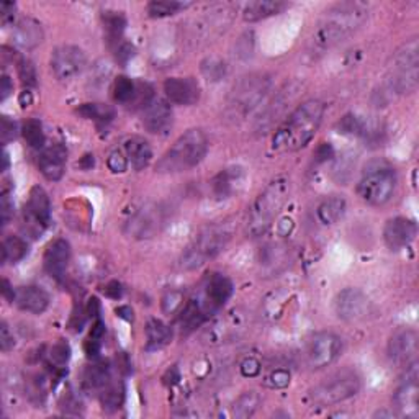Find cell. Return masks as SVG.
Wrapping results in <instances>:
<instances>
[{
    "label": "cell",
    "mask_w": 419,
    "mask_h": 419,
    "mask_svg": "<svg viewBox=\"0 0 419 419\" xmlns=\"http://www.w3.org/2000/svg\"><path fill=\"white\" fill-rule=\"evenodd\" d=\"M325 115V104L320 100H306L298 105L273 133L271 146L276 153H295L303 149L320 128Z\"/></svg>",
    "instance_id": "cell-1"
},
{
    "label": "cell",
    "mask_w": 419,
    "mask_h": 419,
    "mask_svg": "<svg viewBox=\"0 0 419 419\" xmlns=\"http://www.w3.org/2000/svg\"><path fill=\"white\" fill-rule=\"evenodd\" d=\"M368 7L362 2H343L328 10L311 36V49L325 53L364 25Z\"/></svg>",
    "instance_id": "cell-2"
},
{
    "label": "cell",
    "mask_w": 419,
    "mask_h": 419,
    "mask_svg": "<svg viewBox=\"0 0 419 419\" xmlns=\"http://www.w3.org/2000/svg\"><path fill=\"white\" fill-rule=\"evenodd\" d=\"M288 193L290 181L285 176L276 177L273 181L267 183V187L257 195L249 208L248 221H246L249 236L257 238L269 230V226L276 220L278 211L287 203Z\"/></svg>",
    "instance_id": "cell-3"
},
{
    "label": "cell",
    "mask_w": 419,
    "mask_h": 419,
    "mask_svg": "<svg viewBox=\"0 0 419 419\" xmlns=\"http://www.w3.org/2000/svg\"><path fill=\"white\" fill-rule=\"evenodd\" d=\"M234 234V223L225 220L221 223L206 226L198 233V236L187 246L181 256V267L183 271H195L215 259L230 244Z\"/></svg>",
    "instance_id": "cell-4"
},
{
    "label": "cell",
    "mask_w": 419,
    "mask_h": 419,
    "mask_svg": "<svg viewBox=\"0 0 419 419\" xmlns=\"http://www.w3.org/2000/svg\"><path fill=\"white\" fill-rule=\"evenodd\" d=\"M208 153V138L200 128H192L177 138L171 149L161 158L158 171L163 174H177L197 167Z\"/></svg>",
    "instance_id": "cell-5"
},
{
    "label": "cell",
    "mask_w": 419,
    "mask_h": 419,
    "mask_svg": "<svg viewBox=\"0 0 419 419\" xmlns=\"http://www.w3.org/2000/svg\"><path fill=\"white\" fill-rule=\"evenodd\" d=\"M272 79L267 74H251L243 77L236 86L233 87L228 99L226 111L233 120L248 118L262 104L266 102L267 95L271 92Z\"/></svg>",
    "instance_id": "cell-6"
},
{
    "label": "cell",
    "mask_w": 419,
    "mask_h": 419,
    "mask_svg": "<svg viewBox=\"0 0 419 419\" xmlns=\"http://www.w3.org/2000/svg\"><path fill=\"white\" fill-rule=\"evenodd\" d=\"M396 182L398 178H396V172L392 166L373 161L362 172L360 181L357 183V195L367 205L383 206L392 200Z\"/></svg>",
    "instance_id": "cell-7"
},
{
    "label": "cell",
    "mask_w": 419,
    "mask_h": 419,
    "mask_svg": "<svg viewBox=\"0 0 419 419\" xmlns=\"http://www.w3.org/2000/svg\"><path fill=\"white\" fill-rule=\"evenodd\" d=\"M419 81V43L410 40L398 48L390 71L388 87L395 94H411Z\"/></svg>",
    "instance_id": "cell-8"
},
{
    "label": "cell",
    "mask_w": 419,
    "mask_h": 419,
    "mask_svg": "<svg viewBox=\"0 0 419 419\" xmlns=\"http://www.w3.org/2000/svg\"><path fill=\"white\" fill-rule=\"evenodd\" d=\"M360 377L354 370H343L316 385L310 392L313 405L331 406L343 403L360 392Z\"/></svg>",
    "instance_id": "cell-9"
},
{
    "label": "cell",
    "mask_w": 419,
    "mask_h": 419,
    "mask_svg": "<svg viewBox=\"0 0 419 419\" xmlns=\"http://www.w3.org/2000/svg\"><path fill=\"white\" fill-rule=\"evenodd\" d=\"M166 220V208L163 205L144 203L130 215L123 231L133 239H151L163 231Z\"/></svg>",
    "instance_id": "cell-10"
},
{
    "label": "cell",
    "mask_w": 419,
    "mask_h": 419,
    "mask_svg": "<svg viewBox=\"0 0 419 419\" xmlns=\"http://www.w3.org/2000/svg\"><path fill=\"white\" fill-rule=\"evenodd\" d=\"M24 230L31 238H38L51 223V202L46 190L36 186L30 190L28 202L25 205L24 215H21Z\"/></svg>",
    "instance_id": "cell-11"
},
{
    "label": "cell",
    "mask_w": 419,
    "mask_h": 419,
    "mask_svg": "<svg viewBox=\"0 0 419 419\" xmlns=\"http://www.w3.org/2000/svg\"><path fill=\"white\" fill-rule=\"evenodd\" d=\"M87 66V56L84 49L74 44L58 46L51 54V71L61 82L74 81L81 76Z\"/></svg>",
    "instance_id": "cell-12"
},
{
    "label": "cell",
    "mask_w": 419,
    "mask_h": 419,
    "mask_svg": "<svg viewBox=\"0 0 419 419\" xmlns=\"http://www.w3.org/2000/svg\"><path fill=\"white\" fill-rule=\"evenodd\" d=\"M343 352V339L334 333H318L306 345V362L311 368H325L334 364Z\"/></svg>",
    "instance_id": "cell-13"
},
{
    "label": "cell",
    "mask_w": 419,
    "mask_h": 419,
    "mask_svg": "<svg viewBox=\"0 0 419 419\" xmlns=\"http://www.w3.org/2000/svg\"><path fill=\"white\" fill-rule=\"evenodd\" d=\"M372 303L359 288H344L334 298V311L340 321L357 323L365 320L370 313Z\"/></svg>",
    "instance_id": "cell-14"
},
{
    "label": "cell",
    "mask_w": 419,
    "mask_h": 419,
    "mask_svg": "<svg viewBox=\"0 0 419 419\" xmlns=\"http://www.w3.org/2000/svg\"><path fill=\"white\" fill-rule=\"evenodd\" d=\"M408 370L405 373V378L396 388L393 401L396 406V413L398 416L406 418H418L419 415V370H418V360L411 362L406 365Z\"/></svg>",
    "instance_id": "cell-15"
},
{
    "label": "cell",
    "mask_w": 419,
    "mask_h": 419,
    "mask_svg": "<svg viewBox=\"0 0 419 419\" xmlns=\"http://www.w3.org/2000/svg\"><path fill=\"white\" fill-rule=\"evenodd\" d=\"M234 292L233 282L223 273H213L205 282L202 292L197 297L202 300V303L210 311V315H215L218 310H221L226 305V301L231 298Z\"/></svg>",
    "instance_id": "cell-16"
},
{
    "label": "cell",
    "mask_w": 419,
    "mask_h": 419,
    "mask_svg": "<svg viewBox=\"0 0 419 419\" xmlns=\"http://www.w3.org/2000/svg\"><path fill=\"white\" fill-rule=\"evenodd\" d=\"M419 336L415 329H400L388 340V357L395 364L410 365L418 360Z\"/></svg>",
    "instance_id": "cell-17"
},
{
    "label": "cell",
    "mask_w": 419,
    "mask_h": 419,
    "mask_svg": "<svg viewBox=\"0 0 419 419\" xmlns=\"http://www.w3.org/2000/svg\"><path fill=\"white\" fill-rule=\"evenodd\" d=\"M143 125L153 135H169L172 126H174V111H172L169 102L163 99H154L143 110Z\"/></svg>",
    "instance_id": "cell-18"
},
{
    "label": "cell",
    "mask_w": 419,
    "mask_h": 419,
    "mask_svg": "<svg viewBox=\"0 0 419 419\" xmlns=\"http://www.w3.org/2000/svg\"><path fill=\"white\" fill-rule=\"evenodd\" d=\"M418 236V225L415 220L396 216L387 221L383 228V239L388 249L401 251L415 241Z\"/></svg>",
    "instance_id": "cell-19"
},
{
    "label": "cell",
    "mask_w": 419,
    "mask_h": 419,
    "mask_svg": "<svg viewBox=\"0 0 419 419\" xmlns=\"http://www.w3.org/2000/svg\"><path fill=\"white\" fill-rule=\"evenodd\" d=\"M166 97L176 105H195L200 100V86L192 77H169L164 82Z\"/></svg>",
    "instance_id": "cell-20"
},
{
    "label": "cell",
    "mask_w": 419,
    "mask_h": 419,
    "mask_svg": "<svg viewBox=\"0 0 419 419\" xmlns=\"http://www.w3.org/2000/svg\"><path fill=\"white\" fill-rule=\"evenodd\" d=\"M71 261V244L63 238L54 239L48 244L46 253H44V269L56 281H61L68 271Z\"/></svg>",
    "instance_id": "cell-21"
},
{
    "label": "cell",
    "mask_w": 419,
    "mask_h": 419,
    "mask_svg": "<svg viewBox=\"0 0 419 419\" xmlns=\"http://www.w3.org/2000/svg\"><path fill=\"white\" fill-rule=\"evenodd\" d=\"M66 163H68V149L63 144L56 143L53 146L43 149L40 161H38V167H40V172L44 178L58 182L64 176Z\"/></svg>",
    "instance_id": "cell-22"
},
{
    "label": "cell",
    "mask_w": 419,
    "mask_h": 419,
    "mask_svg": "<svg viewBox=\"0 0 419 419\" xmlns=\"http://www.w3.org/2000/svg\"><path fill=\"white\" fill-rule=\"evenodd\" d=\"M12 303L19 306L21 311L41 315L49 306V295L38 285H26V287L15 288Z\"/></svg>",
    "instance_id": "cell-23"
},
{
    "label": "cell",
    "mask_w": 419,
    "mask_h": 419,
    "mask_svg": "<svg viewBox=\"0 0 419 419\" xmlns=\"http://www.w3.org/2000/svg\"><path fill=\"white\" fill-rule=\"evenodd\" d=\"M44 40V31L40 21L35 19H21L15 21L14 30H12V41L15 46L20 49H25V51H30V49H35L40 46Z\"/></svg>",
    "instance_id": "cell-24"
},
{
    "label": "cell",
    "mask_w": 419,
    "mask_h": 419,
    "mask_svg": "<svg viewBox=\"0 0 419 419\" xmlns=\"http://www.w3.org/2000/svg\"><path fill=\"white\" fill-rule=\"evenodd\" d=\"M123 151H125L128 163L133 166L135 171H143L149 166L153 159V149L146 139L141 136H130L123 143Z\"/></svg>",
    "instance_id": "cell-25"
},
{
    "label": "cell",
    "mask_w": 419,
    "mask_h": 419,
    "mask_svg": "<svg viewBox=\"0 0 419 419\" xmlns=\"http://www.w3.org/2000/svg\"><path fill=\"white\" fill-rule=\"evenodd\" d=\"M210 316H211L210 311L206 310V306L202 303V300H200L198 297H193L188 301H186V305H183V308L181 310L178 323H181V328L183 333H192L197 328L202 326Z\"/></svg>",
    "instance_id": "cell-26"
},
{
    "label": "cell",
    "mask_w": 419,
    "mask_h": 419,
    "mask_svg": "<svg viewBox=\"0 0 419 419\" xmlns=\"http://www.w3.org/2000/svg\"><path fill=\"white\" fill-rule=\"evenodd\" d=\"M285 9H288V4L282 2V0H256V2L244 5L243 19L249 24H254V21H261L269 19V16L282 14Z\"/></svg>",
    "instance_id": "cell-27"
},
{
    "label": "cell",
    "mask_w": 419,
    "mask_h": 419,
    "mask_svg": "<svg viewBox=\"0 0 419 419\" xmlns=\"http://www.w3.org/2000/svg\"><path fill=\"white\" fill-rule=\"evenodd\" d=\"M243 178L244 172L241 167H228V169L221 171L211 182L213 195L216 198H230L236 192L238 187L241 186Z\"/></svg>",
    "instance_id": "cell-28"
},
{
    "label": "cell",
    "mask_w": 419,
    "mask_h": 419,
    "mask_svg": "<svg viewBox=\"0 0 419 419\" xmlns=\"http://www.w3.org/2000/svg\"><path fill=\"white\" fill-rule=\"evenodd\" d=\"M144 333H146V349L148 350H159L166 348L167 344H171L172 340V329L169 325H166L164 321L158 320V318H153V320L148 321L146 328H144Z\"/></svg>",
    "instance_id": "cell-29"
},
{
    "label": "cell",
    "mask_w": 419,
    "mask_h": 419,
    "mask_svg": "<svg viewBox=\"0 0 419 419\" xmlns=\"http://www.w3.org/2000/svg\"><path fill=\"white\" fill-rule=\"evenodd\" d=\"M110 382H111L110 367L107 364H104V362L87 367V370L84 372L82 383H84V388H86L87 392H99L100 393Z\"/></svg>",
    "instance_id": "cell-30"
},
{
    "label": "cell",
    "mask_w": 419,
    "mask_h": 419,
    "mask_svg": "<svg viewBox=\"0 0 419 419\" xmlns=\"http://www.w3.org/2000/svg\"><path fill=\"white\" fill-rule=\"evenodd\" d=\"M344 211H345V200L343 197H336V195H334V197L323 200L320 206H318L316 215H318V220H320L323 225L331 226L344 215Z\"/></svg>",
    "instance_id": "cell-31"
},
{
    "label": "cell",
    "mask_w": 419,
    "mask_h": 419,
    "mask_svg": "<svg viewBox=\"0 0 419 419\" xmlns=\"http://www.w3.org/2000/svg\"><path fill=\"white\" fill-rule=\"evenodd\" d=\"M2 262H10V264H16V262L24 261L28 254V244L25 239L20 236H7L2 241Z\"/></svg>",
    "instance_id": "cell-32"
},
{
    "label": "cell",
    "mask_w": 419,
    "mask_h": 419,
    "mask_svg": "<svg viewBox=\"0 0 419 419\" xmlns=\"http://www.w3.org/2000/svg\"><path fill=\"white\" fill-rule=\"evenodd\" d=\"M261 406V396L251 390V392H244L243 395L238 396V400L233 403V413L234 418H251L254 413L259 410Z\"/></svg>",
    "instance_id": "cell-33"
},
{
    "label": "cell",
    "mask_w": 419,
    "mask_h": 419,
    "mask_svg": "<svg viewBox=\"0 0 419 419\" xmlns=\"http://www.w3.org/2000/svg\"><path fill=\"white\" fill-rule=\"evenodd\" d=\"M99 395L104 410L116 411L123 405V400H125V388H123L120 382H110Z\"/></svg>",
    "instance_id": "cell-34"
},
{
    "label": "cell",
    "mask_w": 419,
    "mask_h": 419,
    "mask_svg": "<svg viewBox=\"0 0 419 419\" xmlns=\"http://www.w3.org/2000/svg\"><path fill=\"white\" fill-rule=\"evenodd\" d=\"M190 7L188 2H176V0H156L148 4V15L151 19H164Z\"/></svg>",
    "instance_id": "cell-35"
},
{
    "label": "cell",
    "mask_w": 419,
    "mask_h": 419,
    "mask_svg": "<svg viewBox=\"0 0 419 419\" xmlns=\"http://www.w3.org/2000/svg\"><path fill=\"white\" fill-rule=\"evenodd\" d=\"M21 135H24L26 144L33 149H43L44 143H46V136H44L43 125L40 120L30 118L25 121L24 128H21Z\"/></svg>",
    "instance_id": "cell-36"
},
{
    "label": "cell",
    "mask_w": 419,
    "mask_h": 419,
    "mask_svg": "<svg viewBox=\"0 0 419 419\" xmlns=\"http://www.w3.org/2000/svg\"><path fill=\"white\" fill-rule=\"evenodd\" d=\"M200 71H202V74L206 81L218 82L226 77L228 66L225 61L218 58V56H210V58L202 61V64H200Z\"/></svg>",
    "instance_id": "cell-37"
},
{
    "label": "cell",
    "mask_w": 419,
    "mask_h": 419,
    "mask_svg": "<svg viewBox=\"0 0 419 419\" xmlns=\"http://www.w3.org/2000/svg\"><path fill=\"white\" fill-rule=\"evenodd\" d=\"M136 92V82L126 76H118L113 84V97L118 104L130 105Z\"/></svg>",
    "instance_id": "cell-38"
},
{
    "label": "cell",
    "mask_w": 419,
    "mask_h": 419,
    "mask_svg": "<svg viewBox=\"0 0 419 419\" xmlns=\"http://www.w3.org/2000/svg\"><path fill=\"white\" fill-rule=\"evenodd\" d=\"M77 111H79L82 116H86V118L99 123H108L115 116L113 108H110L108 105L104 104H84Z\"/></svg>",
    "instance_id": "cell-39"
},
{
    "label": "cell",
    "mask_w": 419,
    "mask_h": 419,
    "mask_svg": "<svg viewBox=\"0 0 419 419\" xmlns=\"http://www.w3.org/2000/svg\"><path fill=\"white\" fill-rule=\"evenodd\" d=\"M71 359V348L66 340H58L48 352V360L56 370H63Z\"/></svg>",
    "instance_id": "cell-40"
},
{
    "label": "cell",
    "mask_w": 419,
    "mask_h": 419,
    "mask_svg": "<svg viewBox=\"0 0 419 419\" xmlns=\"http://www.w3.org/2000/svg\"><path fill=\"white\" fill-rule=\"evenodd\" d=\"M285 257H287V253H285L283 246L271 244V246H266V248L261 251L259 262L262 267H269L271 271H273V267L282 264Z\"/></svg>",
    "instance_id": "cell-41"
},
{
    "label": "cell",
    "mask_w": 419,
    "mask_h": 419,
    "mask_svg": "<svg viewBox=\"0 0 419 419\" xmlns=\"http://www.w3.org/2000/svg\"><path fill=\"white\" fill-rule=\"evenodd\" d=\"M186 305V297H183L182 290L172 288L167 290L163 295V300H161V308L166 315H176V313H181V310Z\"/></svg>",
    "instance_id": "cell-42"
},
{
    "label": "cell",
    "mask_w": 419,
    "mask_h": 419,
    "mask_svg": "<svg viewBox=\"0 0 419 419\" xmlns=\"http://www.w3.org/2000/svg\"><path fill=\"white\" fill-rule=\"evenodd\" d=\"M339 133L343 135H352V136H365V133L368 130L367 123L364 120H360L359 116L355 115H345L340 118L339 121Z\"/></svg>",
    "instance_id": "cell-43"
},
{
    "label": "cell",
    "mask_w": 419,
    "mask_h": 419,
    "mask_svg": "<svg viewBox=\"0 0 419 419\" xmlns=\"http://www.w3.org/2000/svg\"><path fill=\"white\" fill-rule=\"evenodd\" d=\"M104 24H105V30H107L108 40L118 41L121 38L123 30H125L126 26L125 16L116 12H107L104 15Z\"/></svg>",
    "instance_id": "cell-44"
},
{
    "label": "cell",
    "mask_w": 419,
    "mask_h": 419,
    "mask_svg": "<svg viewBox=\"0 0 419 419\" xmlns=\"http://www.w3.org/2000/svg\"><path fill=\"white\" fill-rule=\"evenodd\" d=\"M154 100V89L148 82H136V92L128 107L144 110Z\"/></svg>",
    "instance_id": "cell-45"
},
{
    "label": "cell",
    "mask_w": 419,
    "mask_h": 419,
    "mask_svg": "<svg viewBox=\"0 0 419 419\" xmlns=\"http://www.w3.org/2000/svg\"><path fill=\"white\" fill-rule=\"evenodd\" d=\"M290 378H292V375H290L287 368H276L266 377L264 385L272 390H283L290 385Z\"/></svg>",
    "instance_id": "cell-46"
},
{
    "label": "cell",
    "mask_w": 419,
    "mask_h": 419,
    "mask_svg": "<svg viewBox=\"0 0 419 419\" xmlns=\"http://www.w3.org/2000/svg\"><path fill=\"white\" fill-rule=\"evenodd\" d=\"M107 166H108V169L113 172V174H123V172H126L128 158H126L125 151H120V149L111 151V153L108 154Z\"/></svg>",
    "instance_id": "cell-47"
},
{
    "label": "cell",
    "mask_w": 419,
    "mask_h": 419,
    "mask_svg": "<svg viewBox=\"0 0 419 419\" xmlns=\"http://www.w3.org/2000/svg\"><path fill=\"white\" fill-rule=\"evenodd\" d=\"M19 135V125L14 120H10L9 116H2L0 118V138H2V143L7 144L9 141L16 138Z\"/></svg>",
    "instance_id": "cell-48"
},
{
    "label": "cell",
    "mask_w": 419,
    "mask_h": 419,
    "mask_svg": "<svg viewBox=\"0 0 419 419\" xmlns=\"http://www.w3.org/2000/svg\"><path fill=\"white\" fill-rule=\"evenodd\" d=\"M239 370H241L243 377L254 378L261 373L262 365L259 359H256V357H246V359L241 360V364H239Z\"/></svg>",
    "instance_id": "cell-49"
},
{
    "label": "cell",
    "mask_w": 419,
    "mask_h": 419,
    "mask_svg": "<svg viewBox=\"0 0 419 419\" xmlns=\"http://www.w3.org/2000/svg\"><path fill=\"white\" fill-rule=\"evenodd\" d=\"M19 74H20L21 82H24L25 86H36V71H35V66H33L30 61H25V59L20 61Z\"/></svg>",
    "instance_id": "cell-50"
},
{
    "label": "cell",
    "mask_w": 419,
    "mask_h": 419,
    "mask_svg": "<svg viewBox=\"0 0 419 419\" xmlns=\"http://www.w3.org/2000/svg\"><path fill=\"white\" fill-rule=\"evenodd\" d=\"M15 348V338L10 328L7 326V323H2L0 325V349L2 352H10Z\"/></svg>",
    "instance_id": "cell-51"
},
{
    "label": "cell",
    "mask_w": 419,
    "mask_h": 419,
    "mask_svg": "<svg viewBox=\"0 0 419 419\" xmlns=\"http://www.w3.org/2000/svg\"><path fill=\"white\" fill-rule=\"evenodd\" d=\"M0 213H2V225H9L10 218L14 215V202L9 198L7 193L2 195V202H0Z\"/></svg>",
    "instance_id": "cell-52"
},
{
    "label": "cell",
    "mask_w": 419,
    "mask_h": 419,
    "mask_svg": "<svg viewBox=\"0 0 419 419\" xmlns=\"http://www.w3.org/2000/svg\"><path fill=\"white\" fill-rule=\"evenodd\" d=\"M16 5L14 2H2L0 4V20L4 25H9L14 21Z\"/></svg>",
    "instance_id": "cell-53"
},
{
    "label": "cell",
    "mask_w": 419,
    "mask_h": 419,
    "mask_svg": "<svg viewBox=\"0 0 419 419\" xmlns=\"http://www.w3.org/2000/svg\"><path fill=\"white\" fill-rule=\"evenodd\" d=\"M133 56H135V48H133L130 43H121L120 48L116 49V59L121 61L123 64L128 63Z\"/></svg>",
    "instance_id": "cell-54"
},
{
    "label": "cell",
    "mask_w": 419,
    "mask_h": 419,
    "mask_svg": "<svg viewBox=\"0 0 419 419\" xmlns=\"http://www.w3.org/2000/svg\"><path fill=\"white\" fill-rule=\"evenodd\" d=\"M12 92H14V84L7 74H4L2 79H0V100H2V102L4 100H7V97Z\"/></svg>",
    "instance_id": "cell-55"
},
{
    "label": "cell",
    "mask_w": 419,
    "mask_h": 419,
    "mask_svg": "<svg viewBox=\"0 0 419 419\" xmlns=\"http://www.w3.org/2000/svg\"><path fill=\"white\" fill-rule=\"evenodd\" d=\"M333 156H334V151L329 143H323L316 151V158H318V161H320V163H325V161L331 159Z\"/></svg>",
    "instance_id": "cell-56"
},
{
    "label": "cell",
    "mask_w": 419,
    "mask_h": 419,
    "mask_svg": "<svg viewBox=\"0 0 419 419\" xmlns=\"http://www.w3.org/2000/svg\"><path fill=\"white\" fill-rule=\"evenodd\" d=\"M105 295L113 300H118L123 295V288L118 282H110L107 287H105Z\"/></svg>",
    "instance_id": "cell-57"
},
{
    "label": "cell",
    "mask_w": 419,
    "mask_h": 419,
    "mask_svg": "<svg viewBox=\"0 0 419 419\" xmlns=\"http://www.w3.org/2000/svg\"><path fill=\"white\" fill-rule=\"evenodd\" d=\"M87 315L91 318H97L100 316V301L97 298H91L87 303Z\"/></svg>",
    "instance_id": "cell-58"
},
{
    "label": "cell",
    "mask_w": 419,
    "mask_h": 419,
    "mask_svg": "<svg viewBox=\"0 0 419 419\" xmlns=\"http://www.w3.org/2000/svg\"><path fill=\"white\" fill-rule=\"evenodd\" d=\"M116 315L126 321L133 320V310L130 308V306H120V308H116Z\"/></svg>",
    "instance_id": "cell-59"
},
{
    "label": "cell",
    "mask_w": 419,
    "mask_h": 419,
    "mask_svg": "<svg viewBox=\"0 0 419 419\" xmlns=\"http://www.w3.org/2000/svg\"><path fill=\"white\" fill-rule=\"evenodd\" d=\"M33 102V97H31V92L30 91H25L24 94L20 95V105L21 107H28Z\"/></svg>",
    "instance_id": "cell-60"
},
{
    "label": "cell",
    "mask_w": 419,
    "mask_h": 419,
    "mask_svg": "<svg viewBox=\"0 0 419 419\" xmlns=\"http://www.w3.org/2000/svg\"><path fill=\"white\" fill-rule=\"evenodd\" d=\"M383 416L395 418V416H398V413H393V411H378V413H375V418H383Z\"/></svg>",
    "instance_id": "cell-61"
}]
</instances>
